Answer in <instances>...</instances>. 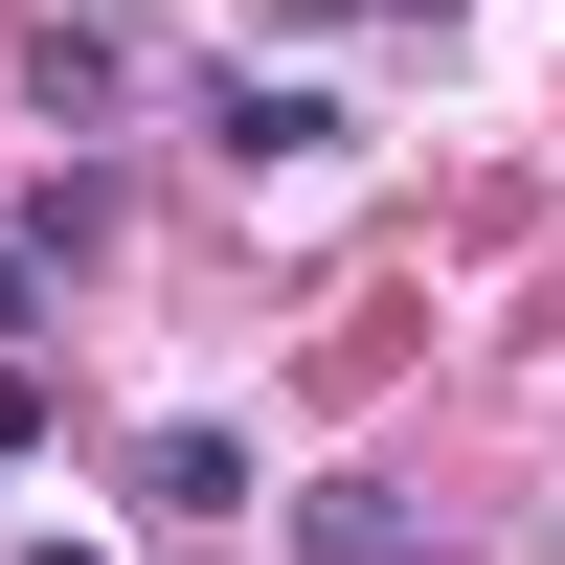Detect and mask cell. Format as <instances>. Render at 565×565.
Masks as SVG:
<instances>
[{
    "label": "cell",
    "instance_id": "cell-1",
    "mask_svg": "<svg viewBox=\"0 0 565 565\" xmlns=\"http://www.w3.org/2000/svg\"><path fill=\"white\" fill-rule=\"evenodd\" d=\"M136 498H159V521H226V498H249V452L181 407V430H136Z\"/></svg>",
    "mask_w": 565,
    "mask_h": 565
},
{
    "label": "cell",
    "instance_id": "cell-2",
    "mask_svg": "<svg viewBox=\"0 0 565 565\" xmlns=\"http://www.w3.org/2000/svg\"><path fill=\"white\" fill-rule=\"evenodd\" d=\"M23 430H45V362H0V452H23Z\"/></svg>",
    "mask_w": 565,
    "mask_h": 565
},
{
    "label": "cell",
    "instance_id": "cell-3",
    "mask_svg": "<svg viewBox=\"0 0 565 565\" xmlns=\"http://www.w3.org/2000/svg\"><path fill=\"white\" fill-rule=\"evenodd\" d=\"M23 565H90V543H23Z\"/></svg>",
    "mask_w": 565,
    "mask_h": 565
}]
</instances>
